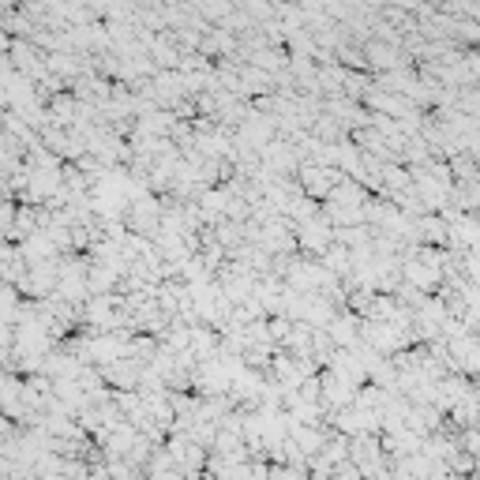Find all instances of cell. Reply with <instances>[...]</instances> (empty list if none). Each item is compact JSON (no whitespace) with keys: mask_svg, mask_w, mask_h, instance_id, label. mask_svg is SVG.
Listing matches in <instances>:
<instances>
[{"mask_svg":"<svg viewBox=\"0 0 480 480\" xmlns=\"http://www.w3.org/2000/svg\"><path fill=\"white\" fill-rule=\"evenodd\" d=\"M319 263H323L327 271H330L338 281H342V278L353 271V252H349V248H342V244H330V248H327V256L319 259Z\"/></svg>","mask_w":480,"mask_h":480,"instance_id":"cell-7","label":"cell"},{"mask_svg":"<svg viewBox=\"0 0 480 480\" xmlns=\"http://www.w3.org/2000/svg\"><path fill=\"white\" fill-rule=\"evenodd\" d=\"M124 229H128L132 237H158V229H162V199L158 195H143V199H135L128 207V215H124Z\"/></svg>","mask_w":480,"mask_h":480,"instance_id":"cell-1","label":"cell"},{"mask_svg":"<svg viewBox=\"0 0 480 480\" xmlns=\"http://www.w3.org/2000/svg\"><path fill=\"white\" fill-rule=\"evenodd\" d=\"M327 334H330L334 349H357V342H361V319L349 315V312H338V315L330 319Z\"/></svg>","mask_w":480,"mask_h":480,"instance_id":"cell-5","label":"cell"},{"mask_svg":"<svg viewBox=\"0 0 480 480\" xmlns=\"http://www.w3.org/2000/svg\"><path fill=\"white\" fill-rule=\"evenodd\" d=\"M368 199H371V195H368V191H364L357 181H349V176H346V181L330 191V199H327V203H334V207H346V210H364V203H368Z\"/></svg>","mask_w":480,"mask_h":480,"instance_id":"cell-6","label":"cell"},{"mask_svg":"<svg viewBox=\"0 0 480 480\" xmlns=\"http://www.w3.org/2000/svg\"><path fill=\"white\" fill-rule=\"evenodd\" d=\"M413 237H417L420 248H443V252H447L451 248V225L439 215H420L417 225H413Z\"/></svg>","mask_w":480,"mask_h":480,"instance_id":"cell-4","label":"cell"},{"mask_svg":"<svg viewBox=\"0 0 480 480\" xmlns=\"http://www.w3.org/2000/svg\"><path fill=\"white\" fill-rule=\"evenodd\" d=\"M447 469H451L454 476H461V480H469V476H473V469H476V458H473V454H466V451H454V454L447 458Z\"/></svg>","mask_w":480,"mask_h":480,"instance_id":"cell-8","label":"cell"},{"mask_svg":"<svg viewBox=\"0 0 480 480\" xmlns=\"http://www.w3.org/2000/svg\"><path fill=\"white\" fill-rule=\"evenodd\" d=\"M330 244H334V229H330V222L323 215L305 222V225H297V256L323 259Z\"/></svg>","mask_w":480,"mask_h":480,"instance_id":"cell-2","label":"cell"},{"mask_svg":"<svg viewBox=\"0 0 480 480\" xmlns=\"http://www.w3.org/2000/svg\"><path fill=\"white\" fill-rule=\"evenodd\" d=\"M402 281H405V286H413V289H420L424 297H435L443 289V271H439V266H432V263H424V259H405L402 263Z\"/></svg>","mask_w":480,"mask_h":480,"instance_id":"cell-3","label":"cell"}]
</instances>
